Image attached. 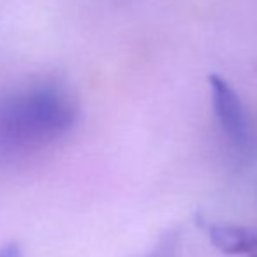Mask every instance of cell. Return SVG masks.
<instances>
[{
	"instance_id": "4",
	"label": "cell",
	"mask_w": 257,
	"mask_h": 257,
	"mask_svg": "<svg viewBox=\"0 0 257 257\" xmlns=\"http://www.w3.org/2000/svg\"><path fill=\"white\" fill-rule=\"evenodd\" d=\"M0 257H23V252L16 243H7L0 247Z\"/></svg>"
},
{
	"instance_id": "1",
	"label": "cell",
	"mask_w": 257,
	"mask_h": 257,
	"mask_svg": "<svg viewBox=\"0 0 257 257\" xmlns=\"http://www.w3.org/2000/svg\"><path fill=\"white\" fill-rule=\"evenodd\" d=\"M75 121V100L56 82L6 95L0 98V161L46 149L63 139Z\"/></svg>"
},
{
	"instance_id": "3",
	"label": "cell",
	"mask_w": 257,
	"mask_h": 257,
	"mask_svg": "<svg viewBox=\"0 0 257 257\" xmlns=\"http://www.w3.org/2000/svg\"><path fill=\"white\" fill-rule=\"evenodd\" d=\"M210 241L224 254H250L257 250V231L234 224H210Z\"/></svg>"
},
{
	"instance_id": "2",
	"label": "cell",
	"mask_w": 257,
	"mask_h": 257,
	"mask_svg": "<svg viewBox=\"0 0 257 257\" xmlns=\"http://www.w3.org/2000/svg\"><path fill=\"white\" fill-rule=\"evenodd\" d=\"M212 105L215 117L229 142L241 153H248L254 146V133L248 121V115L231 84L219 74L208 77Z\"/></svg>"
}]
</instances>
